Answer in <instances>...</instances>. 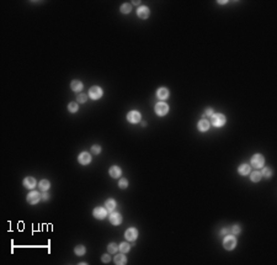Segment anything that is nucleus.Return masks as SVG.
Segmentation results:
<instances>
[{
	"label": "nucleus",
	"mask_w": 277,
	"mask_h": 265,
	"mask_svg": "<svg viewBox=\"0 0 277 265\" xmlns=\"http://www.w3.org/2000/svg\"><path fill=\"white\" fill-rule=\"evenodd\" d=\"M211 117H212L211 118V123L214 127H223L226 125L227 118H226V116L223 113H213Z\"/></svg>",
	"instance_id": "f257e3e1"
},
{
	"label": "nucleus",
	"mask_w": 277,
	"mask_h": 265,
	"mask_svg": "<svg viewBox=\"0 0 277 265\" xmlns=\"http://www.w3.org/2000/svg\"><path fill=\"white\" fill-rule=\"evenodd\" d=\"M235 245H236V239L234 236H226L224 239H223V247H224V249H227V250H233L234 248H235Z\"/></svg>",
	"instance_id": "f03ea898"
},
{
	"label": "nucleus",
	"mask_w": 277,
	"mask_h": 265,
	"mask_svg": "<svg viewBox=\"0 0 277 265\" xmlns=\"http://www.w3.org/2000/svg\"><path fill=\"white\" fill-rule=\"evenodd\" d=\"M250 163H251V165L254 168H256V169H259V168H262L264 166V164H265V158H264V156H261V154H254L250 159Z\"/></svg>",
	"instance_id": "7ed1b4c3"
},
{
	"label": "nucleus",
	"mask_w": 277,
	"mask_h": 265,
	"mask_svg": "<svg viewBox=\"0 0 277 265\" xmlns=\"http://www.w3.org/2000/svg\"><path fill=\"white\" fill-rule=\"evenodd\" d=\"M154 110H155V113L158 115V116H165L168 112H169V105L166 104V103H158V104H155V107H154Z\"/></svg>",
	"instance_id": "20e7f679"
},
{
	"label": "nucleus",
	"mask_w": 277,
	"mask_h": 265,
	"mask_svg": "<svg viewBox=\"0 0 277 265\" xmlns=\"http://www.w3.org/2000/svg\"><path fill=\"white\" fill-rule=\"evenodd\" d=\"M141 120H142V115H141L138 111H136V110L129 111V112L127 113V121H128L129 123L136 125V123H138Z\"/></svg>",
	"instance_id": "39448f33"
},
{
	"label": "nucleus",
	"mask_w": 277,
	"mask_h": 265,
	"mask_svg": "<svg viewBox=\"0 0 277 265\" xmlns=\"http://www.w3.org/2000/svg\"><path fill=\"white\" fill-rule=\"evenodd\" d=\"M102 95H103V91L100 86H91L89 90V96L93 100H99L100 98H102Z\"/></svg>",
	"instance_id": "423d86ee"
},
{
	"label": "nucleus",
	"mask_w": 277,
	"mask_h": 265,
	"mask_svg": "<svg viewBox=\"0 0 277 265\" xmlns=\"http://www.w3.org/2000/svg\"><path fill=\"white\" fill-rule=\"evenodd\" d=\"M110 222L113 226H118L122 223V214L120 212H111L110 213Z\"/></svg>",
	"instance_id": "0eeeda50"
},
{
	"label": "nucleus",
	"mask_w": 277,
	"mask_h": 265,
	"mask_svg": "<svg viewBox=\"0 0 277 265\" xmlns=\"http://www.w3.org/2000/svg\"><path fill=\"white\" fill-rule=\"evenodd\" d=\"M40 199H41V195H40V192H37V191L28 192V195H27V202H28L30 205H36V204L40 201Z\"/></svg>",
	"instance_id": "6e6552de"
},
{
	"label": "nucleus",
	"mask_w": 277,
	"mask_h": 265,
	"mask_svg": "<svg viewBox=\"0 0 277 265\" xmlns=\"http://www.w3.org/2000/svg\"><path fill=\"white\" fill-rule=\"evenodd\" d=\"M78 161H79L81 165H88V164H90V163H91V156H90V153H88V152L80 153L79 157H78Z\"/></svg>",
	"instance_id": "1a4fd4ad"
},
{
	"label": "nucleus",
	"mask_w": 277,
	"mask_h": 265,
	"mask_svg": "<svg viewBox=\"0 0 277 265\" xmlns=\"http://www.w3.org/2000/svg\"><path fill=\"white\" fill-rule=\"evenodd\" d=\"M93 214H94V217L95 218H98V219H103L106 216H107V210L105 209V207H96V209H94V211H93Z\"/></svg>",
	"instance_id": "9d476101"
},
{
	"label": "nucleus",
	"mask_w": 277,
	"mask_h": 265,
	"mask_svg": "<svg viewBox=\"0 0 277 265\" xmlns=\"http://www.w3.org/2000/svg\"><path fill=\"white\" fill-rule=\"evenodd\" d=\"M125 237H126L127 240H136L137 237H138V231L137 228L132 227V228H128L125 233Z\"/></svg>",
	"instance_id": "9b49d317"
},
{
	"label": "nucleus",
	"mask_w": 277,
	"mask_h": 265,
	"mask_svg": "<svg viewBox=\"0 0 277 265\" xmlns=\"http://www.w3.org/2000/svg\"><path fill=\"white\" fill-rule=\"evenodd\" d=\"M137 15L141 19H148L149 15H150V11H149V9L147 6H139L137 9Z\"/></svg>",
	"instance_id": "f8f14e48"
},
{
	"label": "nucleus",
	"mask_w": 277,
	"mask_h": 265,
	"mask_svg": "<svg viewBox=\"0 0 277 265\" xmlns=\"http://www.w3.org/2000/svg\"><path fill=\"white\" fill-rule=\"evenodd\" d=\"M108 173H110V175H111L113 179H117V178H120V175L122 174V170H121L120 166H117V165H112V166L110 168Z\"/></svg>",
	"instance_id": "ddd939ff"
},
{
	"label": "nucleus",
	"mask_w": 277,
	"mask_h": 265,
	"mask_svg": "<svg viewBox=\"0 0 277 265\" xmlns=\"http://www.w3.org/2000/svg\"><path fill=\"white\" fill-rule=\"evenodd\" d=\"M169 95H170V93H169V90H168L166 88H159V89L156 90V96H158L159 99H161V100L168 99Z\"/></svg>",
	"instance_id": "4468645a"
},
{
	"label": "nucleus",
	"mask_w": 277,
	"mask_h": 265,
	"mask_svg": "<svg viewBox=\"0 0 277 265\" xmlns=\"http://www.w3.org/2000/svg\"><path fill=\"white\" fill-rule=\"evenodd\" d=\"M211 122L208 121V120H206V118H202L201 121L198 122V125H197V127H198V131H201V132H206V131H208L209 130V125Z\"/></svg>",
	"instance_id": "2eb2a0df"
},
{
	"label": "nucleus",
	"mask_w": 277,
	"mask_h": 265,
	"mask_svg": "<svg viewBox=\"0 0 277 265\" xmlns=\"http://www.w3.org/2000/svg\"><path fill=\"white\" fill-rule=\"evenodd\" d=\"M24 186H25L26 189H33L35 186H36V179L35 178H32V176H27V178H25L24 179Z\"/></svg>",
	"instance_id": "dca6fc26"
},
{
	"label": "nucleus",
	"mask_w": 277,
	"mask_h": 265,
	"mask_svg": "<svg viewBox=\"0 0 277 265\" xmlns=\"http://www.w3.org/2000/svg\"><path fill=\"white\" fill-rule=\"evenodd\" d=\"M238 173L240 174V175H243V176H245V175H248L249 173H250V165L249 164H240L239 165V168H238Z\"/></svg>",
	"instance_id": "f3484780"
},
{
	"label": "nucleus",
	"mask_w": 277,
	"mask_h": 265,
	"mask_svg": "<svg viewBox=\"0 0 277 265\" xmlns=\"http://www.w3.org/2000/svg\"><path fill=\"white\" fill-rule=\"evenodd\" d=\"M70 88H72V90H73V91L79 93V91H81V90H83L84 85H83V83H81V81H79V80H73V81H72V84H70Z\"/></svg>",
	"instance_id": "a211bd4d"
},
{
	"label": "nucleus",
	"mask_w": 277,
	"mask_h": 265,
	"mask_svg": "<svg viewBox=\"0 0 277 265\" xmlns=\"http://www.w3.org/2000/svg\"><path fill=\"white\" fill-rule=\"evenodd\" d=\"M116 201L113 200V199H108V200H106V202H105V209L107 210V211L112 212L115 209H116Z\"/></svg>",
	"instance_id": "6ab92c4d"
},
{
	"label": "nucleus",
	"mask_w": 277,
	"mask_h": 265,
	"mask_svg": "<svg viewBox=\"0 0 277 265\" xmlns=\"http://www.w3.org/2000/svg\"><path fill=\"white\" fill-rule=\"evenodd\" d=\"M127 263V258L125 257V254H117L115 257V264L117 265H123Z\"/></svg>",
	"instance_id": "aec40b11"
},
{
	"label": "nucleus",
	"mask_w": 277,
	"mask_h": 265,
	"mask_svg": "<svg viewBox=\"0 0 277 265\" xmlns=\"http://www.w3.org/2000/svg\"><path fill=\"white\" fill-rule=\"evenodd\" d=\"M261 178H262V176H261V173L257 171V170H256V171H252L251 174H250V180H251L252 183H259V181L261 180Z\"/></svg>",
	"instance_id": "412c9836"
},
{
	"label": "nucleus",
	"mask_w": 277,
	"mask_h": 265,
	"mask_svg": "<svg viewBox=\"0 0 277 265\" xmlns=\"http://www.w3.org/2000/svg\"><path fill=\"white\" fill-rule=\"evenodd\" d=\"M74 252H75V254L78 257H81V255H84L85 254V252H86V249H85V247L84 245H76L75 249H74Z\"/></svg>",
	"instance_id": "4be33fe9"
},
{
	"label": "nucleus",
	"mask_w": 277,
	"mask_h": 265,
	"mask_svg": "<svg viewBox=\"0 0 277 265\" xmlns=\"http://www.w3.org/2000/svg\"><path fill=\"white\" fill-rule=\"evenodd\" d=\"M107 250H108V253H110V254H115V253H117V252H118V245H117L116 243H111V244H108Z\"/></svg>",
	"instance_id": "5701e85b"
},
{
	"label": "nucleus",
	"mask_w": 277,
	"mask_h": 265,
	"mask_svg": "<svg viewBox=\"0 0 277 265\" xmlns=\"http://www.w3.org/2000/svg\"><path fill=\"white\" fill-rule=\"evenodd\" d=\"M50 187V183L48 180H41V183H40V189L42 190V191H47L48 189Z\"/></svg>",
	"instance_id": "b1692460"
},
{
	"label": "nucleus",
	"mask_w": 277,
	"mask_h": 265,
	"mask_svg": "<svg viewBox=\"0 0 277 265\" xmlns=\"http://www.w3.org/2000/svg\"><path fill=\"white\" fill-rule=\"evenodd\" d=\"M118 249H120V252H122V253H128L129 249H131V245H129L128 243H126V242H123V243L120 244Z\"/></svg>",
	"instance_id": "393cba45"
},
{
	"label": "nucleus",
	"mask_w": 277,
	"mask_h": 265,
	"mask_svg": "<svg viewBox=\"0 0 277 265\" xmlns=\"http://www.w3.org/2000/svg\"><path fill=\"white\" fill-rule=\"evenodd\" d=\"M261 173V176H265V178H271V175H272V170H271V168H264L262 169V171H260Z\"/></svg>",
	"instance_id": "a878e982"
},
{
	"label": "nucleus",
	"mask_w": 277,
	"mask_h": 265,
	"mask_svg": "<svg viewBox=\"0 0 277 265\" xmlns=\"http://www.w3.org/2000/svg\"><path fill=\"white\" fill-rule=\"evenodd\" d=\"M131 10H132V5L128 4V2L123 4V5L121 6V12H122V14H129Z\"/></svg>",
	"instance_id": "bb28decb"
},
{
	"label": "nucleus",
	"mask_w": 277,
	"mask_h": 265,
	"mask_svg": "<svg viewBox=\"0 0 277 265\" xmlns=\"http://www.w3.org/2000/svg\"><path fill=\"white\" fill-rule=\"evenodd\" d=\"M78 108H79V106L76 103H70V104H68V111L70 112V113H74L78 111Z\"/></svg>",
	"instance_id": "cd10ccee"
},
{
	"label": "nucleus",
	"mask_w": 277,
	"mask_h": 265,
	"mask_svg": "<svg viewBox=\"0 0 277 265\" xmlns=\"http://www.w3.org/2000/svg\"><path fill=\"white\" fill-rule=\"evenodd\" d=\"M86 100H88V96H86L85 94H79V95L76 96V101L80 103V104H85Z\"/></svg>",
	"instance_id": "c85d7f7f"
},
{
	"label": "nucleus",
	"mask_w": 277,
	"mask_h": 265,
	"mask_svg": "<svg viewBox=\"0 0 277 265\" xmlns=\"http://www.w3.org/2000/svg\"><path fill=\"white\" fill-rule=\"evenodd\" d=\"M118 186H120V189H127V186H128V180L127 179H121L120 181H118Z\"/></svg>",
	"instance_id": "c756f323"
},
{
	"label": "nucleus",
	"mask_w": 277,
	"mask_h": 265,
	"mask_svg": "<svg viewBox=\"0 0 277 265\" xmlns=\"http://www.w3.org/2000/svg\"><path fill=\"white\" fill-rule=\"evenodd\" d=\"M240 231H241V228H240V226H238V224H234V226L232 227V233H233L234 236L239 234V233H240Z\"/></svg>",
	"instance_id": "7c9ffc66"
},
{
	"label": "nucleus",
	"mask_w": 277,
	"mask_h": 265,
	"mask_svg": "<svg viewBox=\"0 0 277 265\" xmlns=\"http://www.w3.org/2000/svg\"><path fill=\"white\" fill-rule=\"evenodd\" d=\"M91 153H94V154H100V153H101V147H100V146H98V144L93 146V147H91Z\"/></svg>",
	"instance_id": "2f4dec72"
},
{
	"label": "nucleus",
	"mask_w": 277,
	"mask_h": 265,
	"mask_svg": "<svg viewBox=\"0 0 277 265\" xmlns=\"http://www.w3.org/2000/svg\"><path fill=\"white\" fill-rule=\"evenodd\" d=\"M101 260H102V263H105V264L110 263V262H111V258H110V253H108V254H103V255L101 257Z\"/></svg>",
	"instance_id": "473e14b6"
},
{
	"label": "nucleus",
	"mask_w": 277,
	"mask_h": 265,
	"mask_svg": "<svg viewBox=\"0 0 277 265\" xmlns=\"http://www.w3.org/2000/svg\"><path fill=\"white\" fill-rule=\"evenodd\" d=\"M213 113H214V111H213V108H212V107H208V108H206V110H204V115H206V116H208V117H209V116H212Z\"/></svg>",
	"instance_id": "72a5a7b5"
},
{
	"label": "nucleus",
	"mask_w": 277,
	"mask_h": 265,
	"mask_svg": "<svg viewBox=\"0 0 277 265\" xmlns=\"http://www.w3.org/2000/svg\"><path fill=\"white\" fill-rule=\"evenodd\" d=\"M41 197H42V200H45V201H47V200H48V199H50V195H48V194H47V192H43V194H42V196H41Z\"/></svg>",
	"instance_id": "f704fd0d"
},
{
	"label": "nucleus",
	"mask_w": 277,
	"mask_h": 265,
	"mask_svg": "<svg viewBox=\"0 0 277 265\" xmlns=\"http://www.w3.org/2000/svg\"><path fill=\"white\" fill-rule=\"evenodd\" d=\"M227 233H228V229H227V228H223V229H222V232H221V234H222V236H226Z\"/></svg>",
	"instance_id": "c9c22d12"
}]
</instances>
